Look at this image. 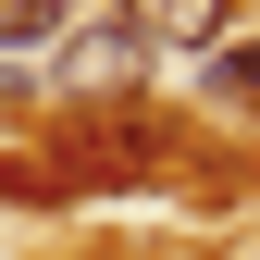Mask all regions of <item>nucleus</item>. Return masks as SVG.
I'll use <instances>...</instances> for the list:
<instances>
[{
	"mask_svg": "<svg viewBox=\"0 0 260 260\" xmlns=\"http://www.w3.org/2000/svg\"><path fill=\"white\" fill-rule=\"evenodd\" d=\"M137 62H149V38H137V25H87V38L62 25V87H75V100H112Z\"/></svg>",
	"mask_w": 260,
	"mask_h": 260,
	"instance_id": "f257e3e1",
	"label": "nucleus"
},
{
	"mask_svg": "<svg viewBox=\"0 0 260 260\" xmlns=\"http://www.w3.org/2000/svg\"><path fill=\"white\" fill-rule=\"evenodd\" d=\"M149 50H223V0H137Z\"/></svg>",
	"mask_w": 260,
	"mask_h": 260,
	"instance_id": "f03ea898",
	"label": "nucleus"
},
{
	"mask_svg": "<svg viewBox=\"0 0 260 260\" xmlns=\"http://www.w3.org/2000/svg\"><path fill=\"white\" fill-rule=\"evenodd\" d=\"M199 87H211V100H223V112H260V38H223Z\"/></svg>",
	"mask_w": 260,
	"mask_h": 260,
	"instance_id": "7ed1b4c3",
	"label": "nucleus"
},
{
	"mask_svg": "<svg viewBox=\"0 0 260 260\" xmlns=\"http://www.w3.org/2000/svg\"><path fill=\"white\" fill-rule=\"evenodd\" d=\"M62 38V0H0V62L13 50H50Z\"/></svg>",
	"mask_w": 260,
	"mask_h": 260,
	"instance_id": "20e7f679",
	"label": "nucleus"
},
{
	"mask_svg": "<svg viewBox=\"0 0 260 260\" xmlns=\"http://www.w3.org/2000/svg\"><path fill=\"white\" fill-rule=\"evenodd\" d=\"M0 100H13V75H0Z\"/></svg>",
	"mask_w": 260,
	"mask_h": 260,
	"instance_id": "39448f33",
	"label": "nucleus"
}]
</instances>
